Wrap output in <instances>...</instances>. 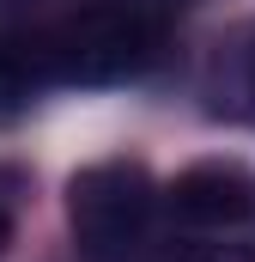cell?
<instances>
[{
    "label": "cell",
    "mask_w": 255,
    "mask_h": 262,
    "mask_svg": "<svg viewBox=\"0 0 255 262\" xmlns=\"http://www.w3.org/2000/svg\"><path fill=\"white\" fill-rule=\"evenodd\" d=\"M37 85H43V79H37V67L24 55V43H0V116L24 110Z\"/></svg>",
    "instance_id": "4"
},
{
    "label": "cell",
    "mask_w": 255,
    "mask_h": 262,
    "mask_svg": "<svg viewBox=\"0 0 255 262\" xmlns=\"http://www.w3.org/2000/svg\"><path fill=\"white\" fill-rule=\"evenodd\" d=\"M176 262H249V250H237V244H189Z\"/></svg>",
    "instance_id": "5"
},
{
    "label": "cell",
    "mask_w": 255,
    "mask_h": 262,
    "mask_svg": "<svg viewBox=\"0 0 255 262\" xmlns=\"http://www.w3.org/2000/svg\"><path fill=\"white\" fill-rule=\"evenodd\" d=\"M152 43H158V25L140 0H91V6H73L67 18H55L49 31L24 37V55L43 85H55V79L110 85L152 61Z\"/></svg>",
    "instance_id": "1"
},
{
    "label": "cell",
    "mask_w": 255,
    "mask_h": 262,
    "mask_svg": "<svg viewBox=\"0 0 255 262\" xmlns=\"http://www.w3.org/2000/svg\"><path fill=\"white\" fill-rule=\"evenodd\" d=\"M0 244H6V213H0Z\"/></svg>",
    "instance_id": "7"
},
{
    "label": "cell",
    "mask_w": 255,
    "mask_h": 262,
    "mask_svg": "<svg viewBox=\"0 0 255 262\" xmlns=\"http://www.w3.org/2000/svg\"><path fill=\"white\" fill-rule=\"evenodd\" d=\"M170 207L189 226H243L255 213V177L237 165H189L170 189Z\"/></svg>",
    "instance_id": "3"
},
{
    "label": "cell",
    "mask_w": 255,
    "mask_h": 262,
    "mask_svg": "<svg viewBox=\"0 0 255 262\" xmlns=\"http://www.w3.org/2000/svg\"><path fill=\"white\" fill-rule=\"evenodd\" d=\"M37 0H0V12H31Z\"/></svg>",
    "instance_id": "6"
},
{
    "label": "cell",
    "mask_w": 255,
    "mask_h": 262,
    "mask_svg": "<svg viewBox=\"0 0 255 262\" xmlns=\"http://www.w3.org/2000/svg\"><path fill=\"white\" fill-rule=\"evenodd\" d=\"M67 220H73V238L85 256L128 262L146 244V226H152V177L128 159L85 165L67 183Z\"/></svg>",
    "instance_id": "2"
}]
</instances>
